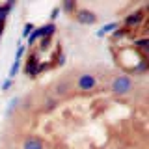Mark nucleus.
<instances>
[{
    "label": "nucleus",
    "mask_w": 149,
    "mask_h": 149,
    "mask_svg": "<svg viewBox=\"0 0 149 149\" xmlns=\"http://www.w3.org/2000/svg\"><path fill=\"white\" fill-rule=\"evenodd\" d=\"M110 90L112 93H116V95H129L130 91L134 90V82L132 78L129 77V74H118V77L112 78L110 82Z\"/></svg>",
    "instance_id": "f257e3e1"
},
{
    "label": "nucleus",
    "mask_w": 149,
    "mask_h": 149,
    "mask_svg": "<svg viewBox=\"0 0 149 149\" xmlns=\"http://www.w3.org/2000/svg\"><path fill=\"white\" fill-rule=\"evenodd\" d=\"M95 88H97L95 74H91V73L78 74V78H77V90H80V91H91V90H95Z\"/></svg>",
    "instance_id": "f03ea898"
},
{
    "label": "nucleus",
    "mask_w": 149,
    "mask_h": 149,
    "mask_svg": "<svg viewBox=\"0 0 149 149\" xmlns=\"http://www.w3.org/2000/svg\"><path fill=\"white\" fill-rule=\"evenodd\" d=\"M74 17H77V21L80 22V24H86V26L97 22V15L93 11H90V9H78V11L74 13Z\"/></svg>",
    "instance_id": "7ed1b4c3"
},
{
    "label": "nucleus",
    "mask_w": 149,
    "mask_h": 149,
    "mask_svg": "<svg viewBox=\"0 0 149 149\" xmlns=\"http://www.w3.org/2000/svg\"><path fill=\"white\" fill-rule=\"evenodd\" d=\"M22 149H45V142L39 136H26L22 142Z\"/></svg>",
    "instance_id": "20e7f679"
},
{
    "label": "nucleus",
    "mask_w": 149,
    "mask_h": 149,
    "mask_svg": "<svg viewBox=\"0 0 149 149\" xmlns=\"http://www.w3.org/2000/svg\"><path fill=\"white\" fill-rule=\"evenodd\" d=\"M13 6H15V2H8V4H2V6H0V37H2V32H4V24H6L8 13L11 11Z\"/></svg>",
    "instance_id": "39448f33"
},
{
    "label": "nucleus",
    "mask_w": 149,
    "mask_h": 149,
    "mask_svg": "<svg viewBox=\"0 0 149 149\" xmlns=\"http://www.w3.org/2000/svg\"><path fill=\"white\" fill-rule=\"evenodd\" d=\"M24 73L30 74V77H36V73H37V58H36V56H30V58L26 60Z\"/></svg>",
    "instance_id": "423d86ee"
},
{
    "label": "nucleus",
    "mask_w": 149,
    "mask_h": 149,
    "mask_svg": "<svg viewBox=\"0 0 149 149\" xmlns=\"http://www.w3.org/2000/svg\"><path fill=\"white\" fill-rule=\"evenodd\" d=\"M142 19H143V11H136V13H132V15H129L125 19V24L127 26H136Z\"/></svg>",
    "instance_id": "0eeeda50"
},
{
    "label": "nucleus",
    "mask_w": 149,
    "mask_h": 149,
    "mask_svg": "<svg viewBox=\"0 0 149 149\" xmlns=\"http://www.w3.org/2000/svg\"><path fill=\"white\" fill-rule=\"evenodd\" d=\"M134 49H142V50H147V39L143 37V39H140L134 43Z\"/></svg>",
    "instance_id": "6e6552de"
},
{
    "label": "nucleus",
    "mask_w": 149,
    "mask_h": 149,
    "mask_svg": "<svg viewBox=\"0 0 149 149\" xmlns=\"http://www.w3.org/2000/svg\"><path fill=\"white\" fill-rule=\"evenodd\" d=\"M63 9H65V11H73V13H74L77 4H74V2H63Z\"/></svg>",
    "instance_id": "1a4fd4ad"
},
{
    "label": "nucleus",
    "mask_w": 149,
    "mask_h": 149,
    "mask_svg": "<svg viewBox=\"0 0 149 149\" xmlns=\"http://www.w3.org/2000/svg\"><path fill=\"white\" fill-rule=\"evenodd\" d=\"M17 69H19V60H15V63L11 65V71H9V77H15V73H17Z\"/></svg>",
    "instance_id": "9d476101"
},
{
    "label": "nucleus",
    "mask_w": 149,
    "mask_h": 149,
    "mask_svg": "<svg viewBox=\"0 0 149 149\" xmlns=\"http://www.w3.org/2000/svg\"><path fill=\"white\" fill-rule=\"evenodd\" d=\"M34 30V24H26L24 26V36H28V32H32Z\"/></svg>",
    "instance_id": "9b49d317"
}]
</instances>
